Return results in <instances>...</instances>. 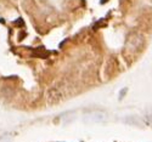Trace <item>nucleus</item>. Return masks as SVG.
<instances>
[{
  "mask_svg": "<svg viewBox=\"0 0 152 142\" xmlns=\"http://www.w3.org/2000/svg\"><path fill=\"white\" fill-rule=\"evenodd\" d=\"M144 45H145V38L141 34L135 33L128 38L125 44V49L129 52H137V51H140L144 47Z\"/></svg>",
  "mask_w": 152,
  "mask_h": 142,
  "instance_id": "nucleus-1",
  "label": "nucleus"
},
{
  "mask_svg": "<svg viewBox=\"0 0 152 142\" xmlns=\"http://www.w3.org/2000/svg\"><path fill=\"white\" fill-rule=\"evenodd\" d=\"M83 119L86 123H105L108 119V115L104 111H90L84 113Z\"/></svg>",
  "mask_w": 152,
  "mask_h": 142,
  "instance_id": "nucleus-2",
  "label": "nucleus"
},
{
  "mask_svg": "<svg viewBox=\"0 0 152 142\" xmlns=\"http://www.w3.org/2000/svg\"><path fill=\"white\" fill-rule=\"evenodd\" d=\"M62 97H63L62 90L58 87H51L48 92V101H49V103H53V105L60 102L62 100Z\"/></svg>",
  "mask_w": 152,
  "mask_h": 142,
  "instance_id": "nucleus-3",
  "label": "nucleus"
},
{
  "mask_svg": "<svg viewBox=\"0 0 152 142\" xmlns=\"http://www.w3.org/2000/svg\"><path fill=\"white\" fill-rule=\"evenodd\" d=\"M126 94V87H124L123 90H122V91H121V94H119V100H122L123 97H124V95Z\"/></svg>",
  "mask_w": 152,
  "mask_h": 142,
  "instance_id": "nucleus-4",
  "label": "nucleus"
}]
</instances>
